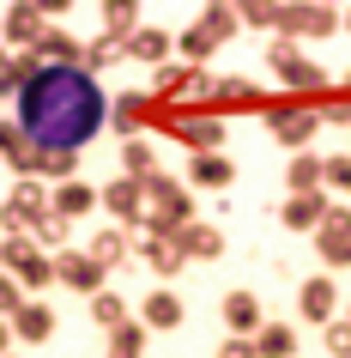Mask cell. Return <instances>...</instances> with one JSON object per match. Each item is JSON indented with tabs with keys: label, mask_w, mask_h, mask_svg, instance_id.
<instances>
[{
	"label": "cell",
	"mask_w": 351,
	"mask_h": 358,
	"mask_svg": "<svg viewBox=\"0 0 351 358\" xmlns=\"http://www.w3.org/2000/svg\"><path fill=\"white\" fill-rule=\"evenodd\" d=\"M13 103V122L37 152H79L110 128V97L79 67H31Z\"/></svg>",
	"instance_id": "obj_1"
},
{
	"label": "cell",
	"mask_w": 351,
	"mask_h": 358,
	"mask_svg": "<svg viewBox=\"0 0 351 358\" xmlns=\"http://www.w3.org/2000/svg\"><path fill=\"white\" fill-rule=\"evenodd\" d=\"M194 225V194H188V182H176V176H151L146 182V225L140 231H151V237H176V231H188Z\"/></svg>",
	"instance_id": "obj_2"
},
{
	"label": "cell",
	"mask_w": 351,
	"mask_h": 358,
	"mask_svg": "<svg viewBox=\"0 0 351 358\" xmlns=\"http://www.w3.org/2000/svg\"><path fill=\"white\" fill-rule=\"evenodd\" d=\"M267 67H273V79H278L291 97H321V92H327V73H321V61H309L297 43H285V37L267 43Z\"/></svg>",
	"instance_id": "obj_3"
},
{
	"label": "cell",
	"mask_w": 351,
	"mask_h": 358,
	"mask_svg": "<svg viewBox=\"0 0 351 358\" xmlns=\"http://www.w3.org/2000/svg\"><path fill=\"white\" fill-rule=\"evenodd\" d=\"M0 273H13L19 292H49L55 285V255H43L31 237H0Z\"/></svg>",
	"instance_id": "obj_4"
},
{
	"label": "cell",
	"mask_w": 351,
	"mask_h": 358,
	"mask_svg": "<svg viewBox=\"0 0 351 358\" xmlns=\"http://www.w3.org/2000/svg\"><path fill=\"white\" fill-rule=\"evenodd\" d=\"M49 13H67V0H19V6H6L0 13V43L13 49V55H31L43 43V31H49Z\"/></svg>",
	"instance_id": "obj_5"
},
{
	"label": "cell",
	"mask_w": 351,
	"mask_h": 358,
	"mask_svg": "<svg viewBox=\"0 0 351 358\" xmlns=\"http://www.w3.org/2000/svg\"><path fill=\"white\" fill-rule=\"evenodd\" d=\"M43 213H55V207H49V182H37V176L13 182V194L0 201V237H24Z\"/></svg>",
	"instance_id": "obj_6"
},
{
	"label": "cell",
	"mask_w": 351,
	"mask_h": 358,
	"mask_svg": "<svg viewBox=\"0 0 351 358\" xmlns=\"http://www.w3.org/2000/svg\"><path fill=\"white\" fill-rule=\"evenodd\" d=\"M267 128H273L278 146L309 152L315 128H321V115H315V103H303V97H278V103H267Z\"/></svg>",
	"instance_id": "obj_7"
},
{
	"label": "cell",
	"mask_w": 351,
	"mask_h": 358,
	"mask_svg": "<svg viewBox=\"0 0 351 358\" xmlns=\"http://www.w3.org/2000/svg\"><path fill=\"white\" fill-rule=\"evenodd\" d=\"M273 31L285 43H297V37H333V31H339V13H333V6H273Z\"/></svg>",
	"instance_id": "obj_8"
},
{
	"label": "cell",
	"mask_w": 351,
	"mask_h": 358,
	"mask_svg": "<svg viewBox=\"0 0 351 358\" xmlns=\"http://www.w3.org/2000/svg\"><path fill=\"white\" fill-rule=\"evenodd\" d=\"M97 207L110 213L115 225H146V182H133V176H115L97 189Z\"/></svg>",
	"instance_id": "obj_9"
},
{
	"label": "cell",
	"mask_w": 351,
	"mask_h": 358,
	"mask_svg": "<svg viewBox=\"0 0 351 358\" xmlns=\"http://www.w3.org/2000/svg\"><path fill=\"white\" fill-rule=\"evenodd\" d=\"M151 122H158V97H151V92H121V97H110V128L121 134V140H140Z\"/></svg>",
	"instance_id": "obj_10"
},
{
	"label": "cell",
	"mask_w": 351,
	"mask_h": 358,
	"mask_svg": "<svg viewBox=\"0 0 351 358\" xmlns=\"http://www.w3.org/2000/svg\"><path fill=\"white\" fill-rule=\"evenodd\" d=\"M315 255H321V267H351V207L333 201V213L315 231Z\"/></svg>",
	"instance_id": "obj_11"
},
{
	"label": "cell",
	"mask_w": 351,
	"mask_h": 358,
	"mask_svg": "<svg viewBox=\"0 0 351 358\" xmlns=\"http://www.w3.org/2000/svg\"><path fill=\"white\" fill-rule=\"evenodd\" d=\"M297 310H303V322H315V328L339 322V285H333V273H309V280L297 285Z\"/></svg>",
	"instance_id": "obj_12"
},
{
	"label": "cell",
	"mask_w": 351,
	"mask_h": 358,
	"mask_svg": "<svg viewBox=\"0 0 351 358\" xmlns=\"http://www.w3.org/2000/svg\"><path fill=\"white\" fill-rule=\"evenodd\" d=\"M170 134L188 146V158H194V152H224V115H212V110L176 115V122H170Z\"/></svg>",
	"instance_id": "obj_13"
},
{
	"label": "cell",
	"mask_w": 351,
	"mask_h": 358,
	"mask_svg": "<svg viewBox=\"0 0 351 358\" xmlns=\"http://www.w3.org/2000/svg\"><path fill=\"white\" fill-rule=\"evenodd\" d=\"M55 280L67 285V292H79V298H97L110 273H103V267H97L85 249H61V255H55Z\"/></svg>",
	"instance_id": "obj_14"
},
{
	"label": "cell",
	"mask_w": 351,
	"mask_h": 358,
	"mask_svg": "<svg viewBox=\"0 0 351 358\" xmlns=\"http://www.w3.org/2000/svg\"><path fill=\"white\" fill-rule=\"evenodd\" d=\"M182 322H188L182 292L158 285V292H146V298H140V328H146V334H170V328H182Z\"/></svg>",
	"instance_id": "obj_15"
},
{
	"label": "cell",
	"mask_w": 351,
	"mask_h": 358,
	"mask_svg": "<svg viewBox=\"0 0 351 358\" xmlns=\"http://www.w3.org/2000/svg\"><path fill=\"white\" fill-rule=\"evenodd\" d=\"M218 310H224V328H230L237 340H255L260 328H267V316H260V298H255V292H242V285H237V292H224Z\"/></svg>",
	"instance_id": "obj_16"
},
{
	"label": "cell",
	"mask_w": 351,
	"mask_h": 358,
	"mask_svg": "<svg viewBox=\"0 0 351 358\" xmlns=\"http://www.w3.org/2000/svg\"><path fill=\"white\" fill-rule=\"evenodd\" d=\"M37 158H43V152L24 140V128L13 122V115H0V164H6V170L24 182V176H37Z\"/></svg>",
	"instance_id": "obj_17"
},
{
	"label": "cell",
	"mask_w": 351,
	"mask_h": 358,
	"mask_svg": "<svg viewBox=\"0 0 351 358\" xmlns=\"http://www.w3.org/2000/svg\"><path fill=\"white\" fill-rule=\"evenodd\" d=\"M133 255H140L158 280H176V273L188 267V255L176 249V237H151V231H140V237H133Z\"/></svg>",
	"instance_id": "obj_18"
},
{
	"label": "cell",
	"mask_w": 351,
	"mask_h": 358,
	"mask_svg": "<svg viewBox=\"0 0 351 358\" xmlns=\"http://www.w3.org/2000/svg\"><path fill=\"white\" fill-rule=\"evenodd\" d=\"M6 328H13V340H19V346H43V340L55 334V310H49L43 298H24L19 310H13V322H6Z\"/></svg>",
	"instance_id": "obj_19"
},
{
	"label": "cell",
	"mask_w": 351,
	"mask_h": 358,
	"mask_svg": "<svg viewBox=\"0 0 351 358\" xmlns=\"http://www.w3.org/2000/svg\"><path fill=\"white\" fill-rule=\"evenodd\" d=\"M188 189H230V182H237V164H230V152H194V158H188V176H182Z\"/></svg>",
	"instance_id": "obj_20"
},
{
	"label": "cell",
	"mask_w": 351,
	"mask_h": 358,
	"mask_svg": "<svg viewBox=\"0 0 351 358\" xmlns=\"http://www.w3.org/2000/svg\"><path fill=\"white\" fill-rule=\"evenodd\" d=\"M333 213V194L315 189V194H291L285 207H278V225L285 231H321V219Z\"/></svg>",
	"instance_id": "obj_21"
},
{
	"label": "cell",
	"mask_w": 351,
	"mask_h": 358,
	"mask_svg": "<svg viewBox=\"0 0 351 358\" xmlns=\"http://www.w3.org/2000/svg\"><path fill=\"white\" fill-rule=\"evenodd\" d=\"M79 55H85V43H79L73 31H61V24H49V31H43V43L31 49V61H37V67H79Z\"/></svg>",
	"instance_id": "obj_22"
},
{
	"label": "cell",
	"mask_w": 351,
	"mask_h": 358,
	"mask_svg": "<svg viewBox=\"0 0 351 358\" xmlns=\"http://www.w3.org/2000/svg\"><path fill=\"white\" fill-rule=\"evenodd\" d=\"M255 103H267L260 85H255V79H242V73H230V79H212V103H206V110L224 115V110H255Z\"/></svg>",
	"instance_id": "obj_23"
},
{
	"label": "cell",
	"mask_w": 351,
	"mask_h": 358,
	"mask_svg": "<svg viewBox=\"0 0 351 358\" xmlns=\"http://www.w3.org/2000/svg\"><path fill=\"white\" fill-rule=\"evenodd\" d=\"M170 49H176V37H170L164 24H140V31L121 43V55H128V61H146V67H164Z\"/></svg>",
	"instance_id": "obj_24"
},
{
	"label": "cell",
	"mask_w": 351,
	"mask_h": 358,
	"mask_svg": "<svg viewBox=\"0 0 351 358\" xmlns=\"http://www.w3.org/2000/svg\"><path fill=\"white\" fill-rule=\"evenodd\" d=\"M176 249H182L188 262H218V255H224V231L206 225V219H194L188 231H176Z\"/></svg>",
	"instance_id": "obj_25"
},
{
	"label": "cell",
	"mask_w": 351,
	"mask_h": 358,
	"mask_svg": "<svg viewBox=\"0 0 351 358\" xmlns=\"http://www.w3.org/2000/svg\"><path fill=\"white\" fill-rule=\"evenodd\" d=\"M85 255H91L103 273H115V267H128V255H133V237L121 225H110V231H97L91 243H85Z\"/></svg>",
	"instance_id": "obj_26"
},
{
	"label": "cell",
	"mask_w": 351,
	"mask_h": 358,
	"mask_svg": "<svg viewBox=\"0 0 351 358\" xmlns=\"http://www.w3.org/2000/svg\"><path fill=\"white\" fill-rule=\"evenodd\" d=\"M49 207L73 225V219H85V213H97V189L91 182H61V189H49Z\"/></svg>",
	"instance_id": "obj_27"
},
{
	"label": "cell",
	"mask_w": 351,
	"mask_h": 358,
	"mask_svg": "<svg viewBox=\"0 0 351 358\" xmlns=\"http://www.w3.org/2000/svg\"><path fill=\"white\" fill-rule=\"evenodd\" d=\"M121 176H133V182H151L158 176V146H151L146 134L140 140H121Z\"/></svg>",
	"instance_id": "obj_28"
},
{
	"label": "cell",
	"mask_w": 351,
	"mask_h": 358,
	"mask_svg": "<svg viewBox=\"0 0 351 358\" xmlns=\"http://www.w3.org/2000/svg\"><path fill=\"white\" fill-rule=\"evenodd\" d=\"M24 237H31V243H37L43 255H61V249H73V225H67L61 213H43L37 225L24 231Z\"/></svg>",
	"instance_id": "obj_29"
},
{
	"label": "cell",
	"mask_w": 351,
	"mask_h": 358,
	"mask_svg": "<svg viewBox=\"0 0 351 358\" xmlns=\"http://www.w3.org/2000/svg\"><path fill=\"white\" fill-rule=\"evenodd\" d=\"M85 310H91V322H97V328H103V334H115L121 322H133L128 298H121V292H110V285H103L97 298H85Z\"/></svg>",
	"instance_id": "obj_30"
},
{
	"label": "cell",
	"mask_w": 351,
	"mask_h": 358,
	"mask_svg": "<svg viewBox=\"0 0 351 358\" xmlns=\"http://www.w3.org/2000/svg\"><path fill=\"white\" fill-rule=\"evenodd\" d=\"M200 31L212 43H230V37H242V13L230 6V0H212V6L200 13Z\"/></svg>",
	"instance_id": "obj_31"
},
{
	"label": "cell",
	"mask_w": 351,
	"mask_h": 358,
	"mask_svg": "<svg viewBox=\"0 0 351 358\" xmlns=\"http://www.w3.org/2000/svg\"><path fill=\"white\" fill-rule=\"evenodd\" d=\"M255 358H297V328L291 322H267L255 334Z\"/></svg>",
	"instance_id": "obj_32"
},
{
	"label": "cell",
	"mask_w": 351,
	"mask_h": 358,
	"mask_svg": "<svg viewBox=\"0 0 351 358\" xmlns=\"http://www.w3.org/2000/svg\"><path fill=\"white\" fill-rule=\"evenodd\" d=\"M285 189H291V194H315V189H321V158H315V152H291Z\"/></svg>",
	"instance_id": "obj_33"
},
{
	"label": "cell",
	"mask_w": 351,
	"mask_h": 358,
	"mask_svg": "<svg viewBox=\"0 0 351 358\" xmlns=\"http://www.w3.org/2000/svg\"><path fill=\"white\" fill-rule=\"evenodd\" d=\"M115 61H128V55H121V43H115V37H103V31H97V37L91 43H85V55H79V73H110V67H115Z\"/></svg>",
	"instance_id": "obj_34"
},
{
	"label": "cell",
	"mask_w": 351,
	"mask_h": 358,
	"mask_svg": "<svg viewBox=\"0 0 351 358\" xmlns=\"http://www.w3.org/2000/svg\"><path fill=\"white\" fill-rule=\"evenodd\" d=\"M140 24H146V19H140V6H133V0H110V6H103V37L128 43Z\"/></svg>",
	"instance_id": "obj_35"
},
{
	"label": "cell",
	"mask_w": 351,
	"mask_h": 358,
	"mask_svg": "<svg viewBox=\"0 0 351 358\" xmlns=\"http://www.w3.org/2000/svg\"><path fill=\"white\" fill-rule=\"evenodd\" d=\"M37 182H79V152H43L37 158Z\"/></svg>",
	"instance_id": "obj_36"
},
{
	"label": "cell",
	"mask_w": 351,
	"mask_h": 358,
	"mask_svg": "<svg viewBox=\"0 0 351 358\" xmlns=\"http://www.w3.org/2000/svg\"><path fill=\"white\" fill-rule=\"evenodd\" d=\"M37 61L31 55H13L6 43H0V97H19V85H24V73H31Z\"/></svg>",
	"instance_id": "obj_37"
},
{
	"label": "cell",
	"mask_w": 351,
	"mask_h": 358,
	"mask_svg": "<svg viewBox=\"0 0 351 358\" xmlns=\"http://www.w3.org/2000/svg\"><path fill=\"white\" fill-rule=\"evenodd\" d=\"M140 352H146V328H140V316H133V322H121V328L110 334V358H140Z\"/></svg>",
	"instance_id": "obj_38"
},
{
	"label": "cell",
	"mask_w": 351,
	"mask_h": 358,
	"mask_svg": "<svg viewBox=\"0 0 351 358\" xmlns=\"http://www.w3.org/2000/svg\"><path fill=\"white\" fill-rule=\"evenodd\" d=\"M315 115L327 122V128H351V92H321V103H315Z\"/></svg>",
	"instance_id": "obj_39"
},
{
	"label": "cell",
	"mask_w": 351,
	"mask_h": 358,
	"mask_svg": "<svg viewBox=\"0 0 351 358\" xmlns=\"http://www.w3.org/2000/svg\"><path fill=\"white\" fill-rule=\"evenodd\" d=\"M176 49H182V67H200V61H206V55H212V49H218V43L206 37L200 24H188L182 37H176Z\"/></svg>",
	"instance_id": "obj_40"
},
{
	"label": "cell",
	"mask_w": 351,
	"mask_h": 358,
	"mask_svg": "<svg viewBox=\"0 0 351 358\" xmlns=\"http://www.w3.org/2000/svg\"><path fill=\"white\" fill-rule=\"evenodd\" d=\"M321 189H327V194H351V158H345V152L321 158Z\"/></svg>",
	"instance_id": "obj_41"
},
{
	"label": "cell",
	"mask_w": 351,
	"mask_h": 358,
	"mask_svg": "<svg viewBox=\"0 0 351 358\" xmlns=\"http://www.w3.org/2000/svg\"><path fill=\"white\" fill-rule=\"evenodd\" d=\"M321 346H327V358H351V322L345 316L327 322V328H321Z\"/></svg>",
	"instance_id": "obj_42"
},
{
	"label": "cell",
	"mask_w": 351,
	"mask_h": 358,
	"mask_svg": "<svg viewBox=\"0 0 351 358\" xmlns=\"http://www.w3.org/2000/svg\"><path fill=\"white\" fill-rule=\"evenodd\" d=\"M273 6L278 0H248V6H237L242 24H255V31H273Z\"/></svg>",
	"instance_id": "obj_43"
},
{
	"label": "cell",
	"mask_w": 351,
	"mask_h": 358,
	"mask_svg": "<svg viewBox=\"0 0 351 358\" xmlns=\"http://www.w3.org/2000/svg\"><path fill=\"white\" fill-rule=\"evenodd\" d=\"M24 303V292H19V280L13 273H0V322H13V310Z\"/></svg>",
	"instance_id": "obj_44"
},
{
	"label": "cell",
	"mask_w": 351,
	"mask_h": 358,
	"mask_svg": "<svg viewBox=\"0 0 351 358\" xmlns=\"http://www.w3.org/2000/svg\"><path fill=\"white\" fill-rule=\"evenodd\" d=\"M218 358H255V340H237V334H230V340L218 346Z\"/></svg>",
	"instance_id": "obj_45"
},
{
	"label": "cell",
	"mask_w": 351,
	"mask_h": 358,
	"mask_svg": "<svg viewBox=\"0 0 351 358\" xmlns=\"http://www.w3.org/2000/svg\"><path fill=\"white\" fill-rule=\"evenodd\" d=\"M6 346H13V328H6V322H0V358H6Z\"/></svg>",
	"instance_id": "obj_46"
},
{
	"label": "cell",
	"mask_w": 351,
	"mask_h": 358,
	"mask_svg": "<svg viewBox=\"0 0 351 358\" xmlns=\"http://www.w3.org/2000/svg\"><path fill=\"white\" fill-rule=\"evenodd\" d=\"M339 24H345V31H351V6H345V19H339Z\"/></svg>",
	"instance_id": "obj_47"
},
{
	"label": "cell",
	"mask_w": 351,
	"mask_h": 358,
	"mask_svg": "<svg viewBox=\"0 0 351 358\" xmlns=\"http://www.w3.org/2000/svg\"><path fill=\"white\" fill-rule=\"evenodd\" d=\"M339 92H351V73H345V85H339Z\"/></svg>",
	"instance_id": "obj_48"
},
{
	"label": "cell",
	"mask_w": 351,
	"mask_h": 358,
	"mask_svg": "<svg viewBox=\"0 0 351 358\" xmlns=\"http://www.w3.org/2000/svg\"><path fill=\"white\" fill-rule=\"evenodd\" d=\"M6 358H19V352H6Z\"/></svg>",
	"instance_id": "obj_49"
},
{
	"label": "cell",
	"mask_w": 351,
	"mask_h": 358,
	"mask_svg": "<svg viewBox=\"0 0 351 358\" xmlns=\"http://www.w3.org/2000/svg\"><path fill=\"white\" fill-rule=\"evenodd\" d=\"M345 322H351V310H345Z\"/></svg>",
	"instance_id": "obj_50"
}]
</instances>
